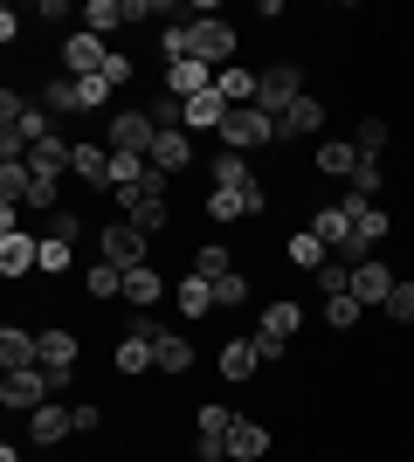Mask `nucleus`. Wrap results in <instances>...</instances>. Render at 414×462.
<instances>
[{
  "label": "nucleus",
  "instance_id": "nucleus-1",
  "mask_svg": "<svg viewBox=\"0 0 414 462\" xmlns=\"http://www.w3.org/2000/svg\"><path fill=\"white\" fill-rule=\"evenodd\" d=\"M207 62V69H228L235 62V28L228 21H179L166 28V62Z\"/></svg>",
  "mask_w": 414,
  "mask_h": 462
},
{
  "label": "nucleus",
  "instance_id": "nucleus-2",
  "mask_svg": "<svg viewBox=\"0 0 414 462\" xmlns=\"http://www.w3.org/2000/svg\"><path fill=\"white\" fill-rule=\"evenodd\" d=\"M297 331H304V310H297V304H270V310H262V325H256V352H262V359H290Z\"/></svg>",
  "mask_w": 414,
  "mask_h": 462
},
{
  "label": "nucleus",
  "instance_id": "nucleus-3",
  "mask_svg": "<svg viewBox=\"0 0 414 462\" xmlns=\"http://www.w3.org/2000/svg\"><path fill=\"white\" fill-rule=\"evenodd\" d=\"M104 138H111V152H138V159H145L159 145V125L145 111H118L111 125H104Z\"/></svg>",
  "mask_w": 414,
  "mask_h": 462
},
{
  "label": "nucleus",
  "instance_id": "nucleus-4",
  "mask_svg": "<svg viewBox=\"0 0 414 462\" xmlns=\"http://www.w3.org/2000/svg\"><path fill=\"white\" fill-rule=\"evenodd\" d=\"M221 138H228V152H249V145H270V138H276V117H270V111H256V104H242V111H228Z\"/></svg>",
  "mask_w": 414,
  "mask_h": 462
},
{
  "label": "nucleus",
  "instance_id": "nucleus-5",
  "mask_svg": "<svg viewBox=\"0 0 414 462\" xmlns=\"http://www.w3.org/2000/svg\"><path fill=\"white\" fill-rule=\"evenodd\" d=\"M304 97V77H297L290 62H276V69H262V83H256V111H270V117H283Z\"/></svg>",
  "mask_w": 414,
  "mask_h": 462
},
{
  "label": "nucleus",
  "instance_id": "nucleus-6",
  "mask_svg": "<svg viewBox=\"0 0 414 462\" xmlns=\"http://www.w3.org/2000/svg\"><path fill=\"white\" fill-rule=\"evenodd\" d=\"M49 393H56V373H7V386H0V407H49Z\"/></svg>",
  "mask_w": 414,
  "mask_h": 462
},
{
  "label": "nucleus",
  "instance_id": "nucleus-7",
  "mask_svg": "<svg viewBox=\"0 0 414 462\" xmlns=\"http://www.w3.org/2000/svg\"><path fill=\"white\" fill-rule=\"evenodd\" d=\"M145 249H152V242H145L132 221L104 228V263H111V270H145Z\"/></svg>",
  "mask_w": 414,
  "mask_h": 462
},
{
  "label": "nucleus",
  "instance_id": "nucleus-8",
  "mask_svg": "<svg viewBox=\"0 0 414 462\" xmlns=\"http://www.w3.org/2000/svg\"><path fill=\"white\" fill-rule=\"evenodd\" d=\"M62 62H69V77H104V62H111V49H104V35L77 28V35L62 42Z\"/></svg>",
  "mask_w": 414,
  "mask_h": 462
},
{
  "label": "nucleus",
  "instance_id": "nucleus-9",
  "mask_svg": "<svg viewBox=\"0 0 414 462\" xmlns=\"http://www.w3.org/2000/svg\"><path fill=\"white\" fill-rule=\"evenodd\" d=\"M262 208H270V193H262V187H215V200H207L215 221H235V214L249 221V214H262Z\"/></svg>",
  "mask_w": 414,
  "mask_h": 462
},
{
  "label": "nucleus",
  "instance_id": "nucleus-10",
  "mask_svg": "<svg viewBox=\"0 0 414 462\" xmlns=\"http://www.w3.org/2000/svg\"><path fill=\"white\" fill-rule=\"evenodd\" d=\"M28 270H41V242L35 235H0V276H28Z\"/></svg>",
  "mask_w": 414,
  "mask_h": 462
},
{
  "label": "nucleus",
  "instance_id": "nucleus-11",
  "mask_svg": "<svg viewBox=\"0 0 414 462\" xmlns=\"http://www.w3.org/2000/svg\"><path fill=\"white\" fill-rule=\"evenodd\" d=\"M0 366H7V373L41 366V338H35V331H21V325H7V331H0Z\"/></svg>",
  "mask_w": 414,
  "mask_h": 462
},
{
  "label": "nucleus",
  "instance_id": "nucleus-12",
  "mask_svg": "<svg viewBox=\"0 0 414 462\" xmlns=\"http://www.w3.org/2000/svg\"><path fill=\"white\" fill-rule=\"evenodd\" d=\"M187 159H194V145H187V132H159V145L145 152V166H152L159 180H173V173H187Z\"/></svg>",
  "mask_w": 414,
  "mask_h": 462
},
{
  "label": "nucleus",
  "instance_id": "nucleus-13",
  "mask_svg": "<svg viewBox=\"0 0 414 462\" xmlns=\"http://www.w3.org/2000/svg\"><path fill=\"white\" fill-rule=\"evenodd\" d=\"M394 283H400V276L387 270V263H359V270H353V297H359V304H380V310H387Z\"/></svg>",
  "mask_w": 414,
  "mask_h": 462
},
{
  "label": "nucleus",
  "instance_id": "nucleus-14",
  "mask_svg": "<svg viewBox=\"0 0 414 462\" xmlns=\"http://www.w3.org/2000/svg\"><path fill=\"white\" fill-rule=\"evenodd\" d=\"M69 159H77V145H62V138H41V145H28V173H35V180H49V187H56V180H62V166H69Z\"/></svg>",
  "mask_w": 414,
  "mask_h": 462
},
{
  "label": "nucleus",
  "instance_id": "nucleus-15",
  "mask_svg": "<svg viewBox=\"0 0 414 462\" xmlns=\"http://www.w3.org/2000/svg\"><path fill=\"white\" fill-rule=\"evenodd\" d=\"M118 200H124V214H132L138 235H159V228H166V193L145 187V193H118Z\"/></svg>",
  "mask_w": 414,
  "mask_h": 462
},
{
  "label": "nucleus",
  "instance_id": "nucleus-16",
  "mask_svg": "<svg viewBox=\"0 0 414 462\" xmlns=\"http://www.w3.org/2000/svg\"><path fill=\"white\" fill-rule=\"evenodd\" d=\"M138 331H152V359H159V373H187V366H194V346H187L179 331H159V325H138Z\"/></svg>",
  "mask_w": 414,
  "mask_h": 462
},
{
  "label": "nucleus",
  "instance_id": "nucleus-17",
  "mask_svg": "<svg viewBox=\"0 0 414 462\" xmlns=\"http://www.w3.org/2000/svg\"><path fill=\"white\" fill-rule=\"evenodd\" d=\"M69 366H77V338L69 331H41V373H56V386H69Z\"/></svg>",
  "mask_w": 414,
  "mask_h": 462
},
{
  "label": "nucleus",
  "instance_id": "nucleus-18",
  "mask_svg": "<svg viewBox=\"0 0 414 462\" xmlns=\"http://www.w3.org/2000/svg\"><path fill=\"white\" fill-rule=\"evenodd\" d=\"M317 125H325V104H317V97H297L290 111L276 117V138H304V132H317Z\"/></svg>",
  "mask_w": 414,
  "mask_h": 462
},
{
  "label": "nucleus",
  "instance_id": "nucleus-19",
  "mask_svg": "<svg viewBox=\"0 0 414 462\" xmlns=\"http://www.w3.org/2000/svg\"><path fill=\"white\" fill-rule=\"evenodd\" d=\"M256 456H270V428L235 421V428H228V462H256Z\"/></svg>",
  "mask_w": 414,
  "mask_h": 462
},
{
  "label": "nucleus",
  "instance_id": "nucleus-20",
  "mask_svg": "<svg viewBox=\"0 0 414 462\" xmlns=\"http://www.w3.org/2000/svg\"><path fill=\"white\" fill-rule=\"evenodd\" d=\"M256 366H262L256 338H228V346H221V380H249Z\"/></svg>",
  "mask_w": 414,
  "mask_h": 462
},
{
  "label": "nucleus",
  "instance_id": "nucleus-21",
  "mask_svg": "<svg viewBox=\"0 0 414 462\" xmlns=\"http://www.w3.org/2000/svg\"><path fill=\"white\" fill-rule=\"evenodd\" d=\"M69 428H77V414H69V407H35V414H28V435H35L41 448H49V442H62Z\"/></svg>",
  "mask_w": 414,
  "mask_h": 462
},
{
  "label": "nucleus",
  "instance_id": "nucleus-22",
  "mask_svg": "<svg viewBox=\"0 0 414 462\" xmlns=\"http://www.w3.org/2000/svg\"><path fill=\"white\" fill-rule=\"evenodd\" d=\"M256 83H262V77H249V69H235V62H228V69L215 77V90L228 97V111H242V104H256Z\"/></svg>",
  "mask_w": 414,
  "mask_h": 462
},
{
  "label": "nucleus",
  "instance_id": "nucleus-23",
  "mask_svg": "<svg viewBox=\"0 0 414 462\" xmlns=\"http://www.w3.org/2000/svg\"><path fill=\"white\" fill-rule=\"evenodd\" d=\"M145 366H159L152 359V331H124L118 338V373H145Z\"/></svg>",
  "mask_w": 414,
  "mask_h": 462
},
{
  "label": "nucleus",
  "instance_id": "nucleus-24",
  "mask_svg": "<svg viewBox=\"0 0 414 462\" xmlns=\"http://www.w3.org/2000/svg\"><path fill=\"white\" fill-rule=\"evenodd\" d=\"M353 166H359L353 138H325V145H317V173H345V180H353Z\"/></svg>",
  "mask_w": 414,
  "mask_h": 462
},
{
  "label": "nucleus",
  "instance_id": "nucleus-25",
  "mask_svg": "<svg viewBox=\"0 0 414 462\" xmlns=\"http://www.w3.org/2000/svg\"><path fill=\"white\" fill-rule=\"evenodd\" d=\"M124 297H132L138 310H152L159 297H166V283H159V270H124Z\"/></svg>",
  "mask_w": 414,
  "mask_h": 462
},
{
  "label": "nucleus",
  "instance_id": "nucleus-26",
  "mask_svg": "<svg viewBox=\"0 0 414 462\" xmlns=\"http://www.w3.org/2000/svg\"><path fill=\"white\" fill-rule=\"evenodd\" d=\"M124 0H90V7H83V28H90V35H111V28H124Z\"/></svg>",
  "mask_w": 414,
  "mask_h": 462
},
{
  "label": "nucleus",
  "instance_id": "nucleus-27",
  "mask_svg": "<svg viewBox=\"0 0 414 462\" xmlns=\"http://www.w3.org/2000/svg\"><path fill=\"white\" fill-rule=\"evenodd\" d=\"M28 187H35L28 159H7V166H0V200H28Z\"/></svg>",
  "mask_w": 414,
  "mask_h": 462
},
{
  "label": "nucleus",
  "instance_id": "nucleus-28",
  "mask_svg": "<svg viewBox=\"0 0 414 462\" xmlns=\"http://www.w3.org/2000/svg\"><path fill=\"white\" fill-rule=\"evenodd\" d=\"M179 310H187V318L215 310V283H207V276H187V283H179Z\"/></svg>",
  "mask_w": 414,
  "mask_h": 462
},
{
  "label": "nucleus",
  "instance_id": "nucleus-29",
  "mask_svg": "<svg viewBox=\"0 0 414 462\" xmlns=\"http://www.w3.org/2000/svg\"><path fill=\"white\" fill-rule=\"evenodd\" d=\"M187 125H228V97H221V90L194 97V104H187Z\"/></svg>",
  "mask_w": 414,
  "mask_h": 462
},
{
  "label": "nucleus",
  "instance_id": "nucleus-30",
  "mask_svg": "<svg viewBox=\"0 0 414 462\" xmlns=\"http://www.w3.org/2000/svg\"><path fill=\"white\" fill-rule=\"evenodd\" d=\"M359 310H366V304H359L353 290H345V297H325V325H332V331H353Z\"/></svg>",
  "mask_w": 414,
  "mask_h": 462
},
{
  "label": "nucleus",
  "instance_id": "nucleus-31",
  "mask_svg": "<svg viewBox=\"0 0 414 462\" xmlns=\"http://www.w3.org/2000/svg\"><path fill=\"white\" fill-rule=\"evenodd\" d=\"M69 166H77L83 180H97V187L111 180V152H104V145H77V159H69Z\"/></svg>",
  "mask_w": 414,
  "mask_h": 462
},
{
  "label": "nucleus",
  "instance_id": "nucleus-32",
  "mask_svg": "<svg viewBox=\"0 0 414 462\" xmlns=\"http://www.w3.org/2000/svg\"><path fill=\"white\" fill-rule=\"evenodd\" d=\"M41 111H49V117H56V111H83V104H77V77L49 83V90H41Z\"/></svg>",
  "mask_w": 414,
  "mask_h": 462
},
{
  "label": "nucleus",
  "instance_id": "nucleus-33",
  "mask_svg": "<svg viewBox=\"0 0 414 462\" xmlns=\"http://www.w3.org/2000/svg\"><path fill=\"white\" fill-rule=\"evenodd\" d=\"M290 263H297V270H325V242H317L311 228L290 235Z\"/></svg>",
  "mask_w": 414,
  "mask_h": 462
},
{
  "label": "nucleus",
  "instance_id": "nucleus-34",
  "mask_svg": "<svg viewBox=\"0 0 414 462\" xmlns=\"http://www.w3.org/2000/svg\"><path fill=\"white\" fill-rule=\"evenodd\" d=\"M215 187H256V180H249V159H242V152H221L215 159Z\"/></svg>",
  "mask_w": 414,
  "mask_h": 462
},
{
  "label": "nucleus",
  "instance_id": "nucleus-35",
  "mask_svg": "<svg viewBox=\"0 0 414 462\" xmlns=\"http://www.w3.org/2000/svg\"><path fill=\"white\" fill-rule=\"evenodd\" d=\"M228 270H235V263H228V249H215V242H207V249L194 255V276H207V283H221Z\"/></svg>",
  "mask_w": 414,
  "mask_h": 462
},
{
  "label": "nucleus",
  "instance_id": "nucleus-36",
  "mask_svg": "<svg viewBox=\"0 0 414 462\" xmlns=\"http://www.w3.org/2000/svg\"><path fill=\"white\" fill-rule=\"evenodd\" d=\"M380 187H387V180H380V159L359 152V166H353V193H359V200H373Z\"/></svg>",
  "mask_w": 414,
  "mask_h": 462
},
{
  "label": "nucleus",
  "instance_id": "nucleus-37",
  "mask_svg": "<svg viewBox=\"0 0 414 462\" xmlns=\"http://www.w3.org/2000/svg\"><path fill=\"white\" fill-rule=\"evenodd\" d=\"M77 104L83 111H104V104H111V83L104 77H77Z\"/></svg>",
  "mask_w": 414,
  "mask_h": 462
},
{
  "label": "nucleus",
  "instance_id": "nucleus-38",
  "mask_svg": "<svg viewBox=\"0 0 414 462\" xmlns=\"http://www.w3.org/2000/svg\"><path fill=\"white\" fill-rule=\"evenodd\" d=\"M83 283H90V297H118V290H124V270H111V263H97V270L83 276Z\"/></svg>",
  "mask_w": 414,
  "mask_h": 462
},
{
  "label": "nucleus",
  "instance_id": "nucleus-39",
  "mask_svg": "<svg viewBox=\"0 0 414 462\" xmlns=\"http://www.w3.org/2000/svg\"><path fill=\"white\" fill-rule=\"evenodd\" d=\"M353 145H359V152H366V159H380V152H387V125H380V117H366Z\"/></svg>",
  "mask_w": 414,
  "mask_h": 462
},
{
  "label": "nucleus",
  "instance_id": "nucleus-40",
  "mask_svg": "<svg viewBox=\"0 0 414 462\" xmlns=\"http://www.w3.org/2000/svg\"><path fill=\"white\" fill-rule=\"evenodd\" d=\"M317 290H325V297H345V290H353V270H345V263H325V270H317Z\"/></svg>",
  "mask_w": 414,
  "mask_h": 462
},
{
  "label": "nucleus",
  "instance_id": "nucleus-41",
  "mask_svg": "<svg viewBox=\"0 0 414 462\" xmlns=\"http://www.w3.org/2000/svg\"><path fill=\"white\" fill-rule=\"evenodd\" d=\"M387 318H394V325H414V283H394V297H387Z\"/></svg>",
  "mask_w": 414,
  "mask_h": 462
},
{
  "label": "nucleus",
  "instance_id": "nucleus-42",
  "mask_svg": "<svg viewBox=\"0 0 414 462\" xmlns=\"http://www.w3.org/2000/svg\"><path fill=\"white\" fill-rule=\"evenodd\" d=\"M353 228H359V242L373 249V242H387V214H380V208H366V214L353 221Z\"/></svg>",
  "mask_w": 414,
  "mask_h": 462
},
{
  "label": "nucleus",
  "instance_id": "nucleus-43",
  "mask_svg": "<svg viewBox=\"0 0 414 462\" xmlns=\"http://www.w3.org/2000/svg\"><path fill=\"white\" fill-rule=\"evenodd\" d=\"M41 270H49V276L69 270V242H56V235H49V242H41Z\"/></svg>",
  "mask_w": 414,
  "mask_h": 462
},
{
  "label": "nucleus",
  "instance_id": "nucleus-44",
  "mask_svg": "<svg viewBox=\"0 0 414 462\" xmlns=\"http://www.w3.org/2000/svg\"><path fill=\"white\" fill-rule=\"evenodd\" d=\"M242 297H249V283H242V276L228 270V276H221V283H215V304H242Z\"/></svg>",
  "mask_w": 414,
  "mask_h": 462
},
{
  "label": "nucleus",
  "instance_id": "nucleus-45",
  "mask_svg": "<svg viewBox=\"0 0 414 462\" xmlns=\"http://www.w3.org/2000/svg\"><path fill=\"white\" fill-rule=\"evenodd\" d=\"M21 111H28V104H21L14 90H0V125H21Z\"/></svg>",
  "mask_w": 414,
  "mask_h": 462
}]
</instances>
